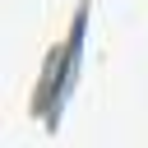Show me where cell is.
<instances>
[{
  "label": "cell",
  "instance_id": "6da1fadb",
  "mask_svg": "<svg viewBox=\"0 0 148 148\" xmlns=\"http://www.w3.org/2000/svg\"><path fill=\"white\" fill-rule=\"evenodd\" d=\"M88 14H92V0H79L69 28L46 46L42 56V69H37V88L28 97V111L32 120H42L46 130L60 125L69 97H74V83H79V65H83V42H88Z\"/></svg>",
  "mask_w": 148,
  "mask_h": 148
}]
</instances>
